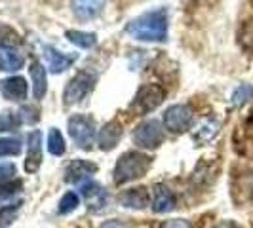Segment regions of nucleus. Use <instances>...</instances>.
<instances>
[{"instance_id": "1", "label": "nucleus", "mask_w": 253, "mask_h": 228, "mask_svg": "<svg viewBox=\"0 0 253 228\" xmlns=\"http://www.w3.org/2000/svg\"><path fill=\"white\" fill-rule=\"evenodd\" d=\"M127 35L143 42H166L168 38V12L164 8H156L141 13L126 27Z\"/></svg>"}, {"instance_id": "2", "label": "nucleus", "mask_w": 253, "mask_h": 228, "mask_svg": "<svg viewBox=\"0 0 253 228\" xmlns=\"http://www.w3.org/2000/svg\"><path fill=\"white\" fill-rule=\"evenodd\" d=\"M151 158L147 154H143L139 151H127L124 152L118 162L114 165L113 171V179L114 185H126V183H131L135 179H141L147 175V171L151 169Z\"/></svg>"}, {"instance_id": "3", "label": "nucleus", "mask_w": 253, "mask_h": 228, "mask_svg": "<svg viewBox=\"0 0 253 228\" xmlns=\"http://www.w3.org/2000/svg\"><path fill=\"white\" fill-rule=\"evenodd\" d=\"M69 135L75 145L82 151H89L95 141V122L84 114H75L69 118Z\"/></svg>"}, {"instance_id": "4", "label": "nucleus", "mask_w": 253, "mask_h": 228, "mask_svg": "<svg viewBox=\"0 0 253 228\" xmlns=\"http://www.w3.org/2000/svg\"><path fill=\"white\" fill-rule=\"evenodd\" d=\"M131 139H133V145L143 149V151H154L164 143L162 124L158 120H152V118L145 120V122H141L139 126L135 127Z\"/></svg>"}, {"instance_id": "5", "label": "nucleus", "mask_w": 253, "mask_h": 228, "mask_svg": "<svg viewBox=\"0 0 253 228\" xmlns=\"http://www.w3.org/2000/svg\"><path fill=\"white\" fill-rule=\"evenodd\" d=\"M164 97H166V91L162 86H158V84H145L135 93V97H133V101L129 105V109L135 111L137 114H149L156 107L162 105Z\"/></svg>"}, {"instance_id": "6", "label": "nucleus", "mask_w": 253, "mask_h": 228, "mask_svg": "<svg viewBox=\"0 0 253 228\" xmlns=\"http://www.w3.org/2000/svg\"><path fill=\"white\" fill-rule=\"evenodd\" d=\"M95 80H97V76L93 73H88V71L76 73V76L71 78V82L67 84V88L63 91L65 105H75V103H80L82 99H86L88 93L95 86Z\"/></svg>"}, {"instance_id": "7", "label": "nucleus", "mask_w": 253, "mask_h": 228, "mask_svg": "<svg viewBox=\"0 0 253 228\" xmlns=\"http://www.w3.org/2000/svg\"><path fill=\"white\" fill-rule=\"evenodd\" d=\"M164 126L171 133H185L192 126V111L189 105H171L164 113Z\"/></svg>"}, {"instance_id": "8", "label": "nucleus", "mask_w": 253, "mask_h": 228, "mask_svg": "<svg viewBox=\"0 0 253 228\" xmlns=\"http://www.w3.org/2000/svg\"><path fill=\"white\" fill-rule=\"evenodd\" d=\"M80 196L84 198L88 209L93 211V213L105 209V207H107V202H109L107 190L103 189L99 183H95V181H86V183H82V187H80Z\"/></svg>"}, {"instance_id": "9", "label": "nucleus", "mask_w": 253, "mask_h": 228, "mask_svg": "<svg viewBox=\"0 0 253 228\" xmlns=\"http://www.w3.org/2000/svg\"><path fill=\"white\" fill-rule=\"evenodd\" d=\"M40 165H42V133L38 129H33L27 135L25 171L27 173H37Z\"/></svg>"}, {"instance_id": "10", "label": "nucleus", "mask_w": 253, "mask_h": 228, "mask_svg": "<svg viewBox=\"0 0 253 228\" xmlns=\"http://www.w3.org/2000/svg\"><path fill=\"white\" fill-rule=\"evenodd\" d=\"M177 207V198L173 190L166 185H154L152 189V211L154 213H169Z\"/></svg>"}, {"instance_id": "11", "label": "nucleus", "mask_w": 253, "mask_h": 228, "mask_svg": "<svg viewBox=\"0 0 253 228\" xmlns=\"http://www.w3.org/2000/svg\"><path fill=\"white\" fill-rule=\"evenodd\" d=\"M27 91L29 86L23 76H10L0 82V93L8 101H23L27 99Z\"/></svg>"}, {"instance_id": "12", "label": "nucleus", "mask_w": 253, "mask_h": 228, "mask_svg": "<svg viewBox=\"0 0 253 228\" xmlns=\"http://www.w3.org/2000/svg\"><path fill=\"white\" fill-rule=\"evenodd\" d=\"M122 133H124V129H122V124H120L118 120L107 122V124L99 129V133H97L99 149H101L103 152H109V151H113V149H116L118 141L122 139Z\"/></svg>"}, {"instance_id": "13", "label": "nucleus", "mask_w": 253, "mask_h": 228, "mask_svg": "<svg viewBox=\"0 0 253 228\" xmlns=\"http://www.w3.org/2000/svg\"><path fill=\"white\" fill-rule=\"evenodd\" d=\"M97 173V165L88 160H73L65 169V181L67 183H82L84 179H89Z\"/></svg>"}, {"instance_id": "14", "label": "nucleus", "mask_w": 253, "mask_h": 228, "mask_svg": "<svg viewBox=\"0 0 253 228\" xmlns=\"http://www.w3.org/2000/svg\"><path fill=\"white\" fill-rule=\"evenodd\" d=\"M118 200L124 207H129V209H145L151 202V192L145 187H137V189H129L122 192Z\"/></svg>"}, {"instance_id": "15", "label": "nucleus", "mask_w": 253, "mask_h": 228, "mask_svg": "<svg viewBox=\"0 0 253 228\" xmlns=\"http://www.w3.org/2000/svg\"><path fill=\"white\" fill-rule=\"evenodd\" d=\"M29 75H31V82H33V95L35 99H42L48 91V75L46 69L40 61H31L29 65Z\"/></svg>"}, {"instance_id": "16", "label": "nucleus", "mask_w": 253, "mask_h": 228, "mask_svg": "<svg viewBox=\"0 0 253 228\" xmlns=\"http://www.w3.org/2000/svg\"><path fill=\"white\" fill-rule=\"evenodd\" d=\"M44 51H46V57H48V69H50V73H53V75L65 73L76 61V57H78L76 53H73V55L61 53V51H57L55 48H51V46H46Z\"/></svg>"}, {"instance_id": "17", "label": "nucleus", "mask_w": 253, "mask_h": 228, "mask_svg": "<svg viewBox=\"0 0 253 228\" xmlns=\"http://www.w3.org/2000/svg\"><path fill=\"white\" fill-rule=\"evenodd\" d=\"M107 0H73V12L78 19H93L103 12Z\"/></svg>"}, {"instance_id": "18", "label": "nucleus", "mask_w": 253, "mask_h": 228, "mask_svg": "<svg viewBox=\"0 0 253 228\" xmlns=\"http://www.w3.org/2000/svg\"><path fill=\"white\" fill-rule=\"evenodd\" d=\"M234 198L238 202H253V171L252 173H244L236 183H234V190H232Z\"/></svg>"}, {"instance_id": "19", "label": "nucleus", "mask_w": 253, "mask_h": 228, "mask_svg": "<svg viewBox=\"0 0 253 228\" xmlns=\"http://www.w3.org/2000/svg\"><path fill=\"white\" fill-rule=\"evenodd\" d=\"M65 37H67V40H69L71 44H75V46L82 48V50H89V48H93V46L97 44V35H95V33L67 31V33H65Z\"/></svg>"}, {"instance_id": "20", "label": "nucleus", "mask_w": 253, "mask_h": 228, "mask_svg": "<svg viewBox=\"0 0 253 228\" xmlns=\"http://www.w3.org/2000/svg\"><path fill=\"white\" fill-rule=\"evenodd\" d=\"M0 57H2L4 71H19L25 63L23 55L17 53L13 48H0Z\"/></svg>"}, {"instance_id": "21", "label": "nucleus", "mask_w": 253, "mask_h": 228, "mask_svg": "<svg viewBox=\"0 0 253 228\" xmlns=\"http://www.w3.org/2000/svg\"><path fill=\"white\" fill-rule=\"evenodd\" d=\"M217 133H219V122H215V120H206L194 131V141L196 143H208V141L213 139Z\"/></svg>"}, {"instance_id": "22", "label": "nucleus", "mask_w": 253, "mask_h": 228, "mask_svg": "<svg viewBox=\"0 0 253 228\" xmlns=\"http://www.w3.org/2000/svg\"><path fill=\"white\" fill-rule=\"evenodd\" d=\"M48 151H50V154H53V156H63L65 151H67L63 135H61V131L55 129V127H51L50 131H48Z\"/></svg>"}, {"instance_id": "23", "label": "nucleus", "mask_w": 253, "mask_h": 228, "mask_svg": "<svg viewBox=\"0 0 253 228\" xmlns=\"http://www.w3.org/2000/svg\"><path fill=\"white\" fill-rule=\"evenodd\" d=\"M80 205V196L76 194V192H65L63 198L59 200V205H57V213L59 215H69V213H73L76 207Z\"/></svg>"}, {"instance_id": "24", "label": "nucleus", "mask_w": 253, "mask_h": 228, "mask_svg": "<svg viewBox=\"0 0 253 228\" xmlns=\"http://www.w3.org/2000/svg\"><path fill=\"white\" fill-rule=\"evenodd\" d=\"M19 126H21V118H19L17 113L4 111V113L0 114V133H4V131H15Z\"/></svg>"}, {"instance_id": "25", "label": "nucleus", "mask_w": 253, "mask_h": 228, "mask_svg": "<svg viewBox=\"0 0 253 228\" xmlns=\"http://www.w3.org/2000/svg\"><path fill=\"white\" fill-rule=\"evenodd\" d=\"M21 154V141L13 137H4L0 139V158L4 156H17Z\"/></svg>"}, {"instance_id": "26", "label": "nucleus", "mask_w": 253, "mask_h": 228, "mask_svg": "<svg viewBox=\"0 0 253 228\" xmlns=\"http://www.w3.org/2000/svg\"><path fill=\"white\" fill-rule=\"evenodd\" d=\"M250 99H253V86H250V84H242L232 93V105L234 107H242Z\"/></svg>"}, {"instance_id": "27", "label": "nucleus", "mask_w": 253, "mask_h": 228, "mask_svg": "<svg viewBox=\"0 0 253 228\" xmlns=\"http://www.w3.org/2000/svg\"><path fill=\"white\" fill-rule=\"evenodd\" d=\"M21 189H23V181H19V179H15V181H6V183H0V200L12 198L13 194H17Z\"/></svg>"}, {"instance_id": "28", "label": "nucleus", "mask_w": 253, "mask_h": 228, "mask_svg": "<svg viewBox=\"0 0 253 228\" xmlns=\"http://www.w3.org/2000/svg\"><path fill=\"white\" fill-rule=\"evenodd\" d=\"M19 118H21V122H25V124H37L38 120H40V111H38V107L35 105H23L21 107V111H19Z\"/></svg>"}, {"instance_id": "29", "label": "nucleus", "mask_w": 253, "mask_h": 228, "mask_svg": "<svg viewBox=\"0 0 253 228\" xmlns=\"http://www.w3.org/2000/svg\"><path fill=\"white\" fill-rule=\"evenodd\" d=\"M19 207H21V202L13 203V205H8V207H2L0 209V228H8L12 225L13 217L15 213L19 211Z\"/></svg>"}, {"instance_id": "30", "label": "nucleus", "mask_w": 253, "mask_h": 228, "mask_svg": "<svg viewBox=\"0 0 253 228\" xmlns=\"http://www.w3.org/2000/svg\"><path fill=\"white\" fill-rule=\"evenodd\" d=\"M240 44L242 48L253 51V21H248V23H244V27H242Z\"/></svg>"}, {"instance_id": "31", "label": "nucleus", "mask_w": 253, "mask_h": 228, "mask_svg": "<svg viewBox=\"0 0 253 228\" xmlns=\"http://www.w3.org/2000/svg\"><path fill=\"white\" fill-rule=\"evenodd\" d=\"M17 173V167L12 162H0V183L13 181V175Z\"/></svg>"}, {"instance_id": "32", "label": "nucleus", "mask_w": 253, "mask_h": 228, "mask_svg": "<svg viewBox=\"0 0 253 228\" xmlns=\"http://www.w3.org/2000/svg\"><path fill=\"white\" fill-rule=\"evenodd\" d=\"M160 228H192V225L185 219H169V221H164Z\"/></svg>"}, {"instance_id": "33", "label": "nucleus", "mask_w": 253, "mask_h": 228, "mask_svg": "<svg viewBox=\"0 0 253 228\" xmlns=\"http://www.w3.org/2000/svg\"><path fill=\"white\" fill-rule=\"evenodd\" d=\"M99 228H129L126 223H122V221H116V219H111V221H105Z\"/></svg>"}, {"instance_id": "34", "label": "nucleus", "mask_w": 253, "mask_h": 228, "mask_svg": "<svg viewBox=\"0 0 253 228\" xmlns=\"http://www.w3.org/2000/svg\"><path fill=\"white\" fill-rule=\"evenodd\" d=\"M217 228H240L234 221H223L221 225H217Z\"/></svg>"}, {"instance_id": "35", "label": "nucleus", "mask_w": 253, "mask_h": 228, "mask_svg": "<svg viewBox=\"0 0 253 228\" xmlns=\"http://www.w3.org/2000/svg\"><path fill=\"white\" fill-rule=\"evenodd\" d=\"M0 71H4V65H2V57H0Z\"/></svg>"}]
</instances>
